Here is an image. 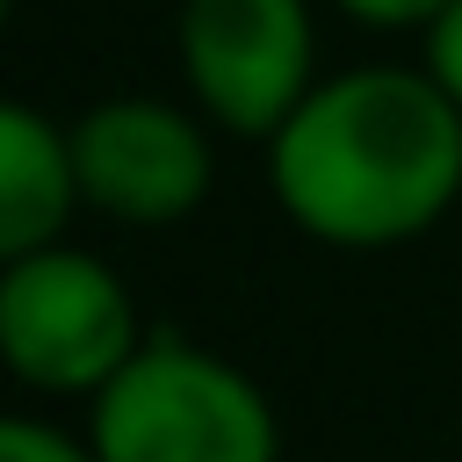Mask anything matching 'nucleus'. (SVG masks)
I'll return each mask as SVG.
<instances>
[{"mask_svg": "<svg viewBox=\"0 0 462 462\" xmlns=\"http://www.w3.org/2000/svg\"><path fill=\"white\" fill-rule=\"evenodd\" d=\"M282 217L339 253L426 238L462 202V108L426 65H346L260 144Z\"/></svg>", "mask_w": 462, "mask_h": 462, "instance_id": "f257e3e1", "label": "nucleus"}, {"mask_svg": "<svg viewBox=\"0 0 462 462\" xmlns=\"http://www.w3.org/2000/svg\"><path fill=\"white\" fill-rule=\"evenodd\" d=\"M87 448L101 462H282V426L238 361L152 332L87 404Z\"/></svg>", "mask_w": 462, "mask_h": 462, "instance_id": "f03ea898", "label": "nucleus"}, {"mask_svg": "<svg viewBox=\"0 0 462 462\" xmlns=\"http://www.w3.org/2000/svg\"><path fill=\"white\" fill-rule=\"evenodd\" d=\"M137 296L79 245H43L0 274V354L36 397H101L144 346Z\"/></svg>", "mask_w": 462, "mask_h": 462, "instance_id": "7ed1b4c3", "label": "nucleus"}, {"mask_svg": "<svg viewBox=\"0 0 462 462\" xmlns=\"http://www.w3.org/2000/svg\"><path fill=\"white\" fill-rule=\"evenodd\" d=\"M180 79L209 130L267 144L318 87L310 0H180Z\"/></svg>", "mask_w": 462, "mask_h": 462, "instance_id": "20e7f679", "label": "nucleus"}, {"mask_svg": "<svg viewBox=\"0 0 462 462\" xmlns=\"http://www.w3.org/2000/svg\"><path fill=\"white\" fill-rule=\"evenodd\" d=\"M72 130V166H79V202L108 224L159 231L188 224L209 188H217V144L209 123L159 101V94H116L94 101Z\"/></svg>", "mask_w": 462, "mask_h": 462, "instance_id": "39448f33", "label": "nucleus"}, {"mask_svg": "<svg viewBox=\"0 0 462 462\" xmlns=\"http://www.w3.org/2000/svg\"><path fill=\"white\" fill-rule=\"evenodd\" d=\"M79 209L87 202H79L72 130H58L29 101L0 108V260H29L43 245H65V224Z\"/></svg>", "mask_w": 462, "mask_h": 462, "instance_id": "423d86ee", "label": "nucleus"}, {"mask_svg": "<svg viewBox=\"0 0 462 462\" xmlns=\"http://www.w3.org/2000/svg\"><path fill=\"white\" fill-rule=\"evenodd\" d=\"M0 462H101L87 440H72V433H58L51 419H0Z\"/></svg>", "mask_w": 462, "mask_h": 462, "instance_id": "0eeeda50", "label": "nucleus"}, {"mask_svg": "<svg viewBox=\"0 0 462 462\" xmlns=\"http://www.w3.org/2000/svg\"><path fill=\"white\" fill-rule=\"evenodd\" d=\"M332 7H339L346 22H361V29H419V36H426L455 0H332Z\"/></svg>", "mask_w": 462, "mask_h": 462, "instance_id": "6e6552de", "label": "nucleus"}, {"mask_svg": "<svg viewBox=\"0 0 462 462\" xmlns=\"http://www.w3.org/2000/svg\"><path fill=\"white\" fill-rule=\"evenodd\" d=\"M419 65H426V72L440 79V94L462 108V0L426 29V58H419Z\"/></svg>", "mask_w": 462, "mask_h": 462, "instance_id": "1a4fd4ad", "label": "nucleus"}]
</instances>
